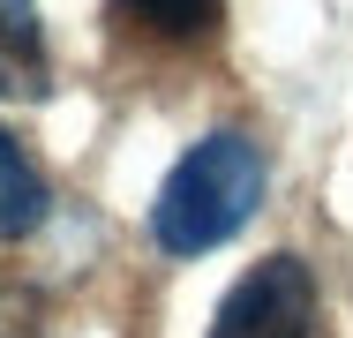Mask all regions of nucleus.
Listing matches in <instances>:
<instances>
[{"mask_svg":"<svg viewBox=\"0 0 353 338\" xmlns=\"http://www.w3.org/2000/svg\"><path fill=\"white\" fill-rule=\"evenodd\" d=\"M263 181H271V166H263V150H256L248 135H233V128L203 135V143L165 173V188L150 203V241H158L165 256H203L218 241H233V233L256 218Z\"/></svg>","mask_w":353,"mask_h":338,"instance_id":"nucleus-1","label":"nucleus"},{"mask_svg":"<svg viewBox=\"0 0 353 338\" xmlns=\"http://www.w3.org/2000/svg\"><path fill=\"white\" fill-rule=\"evenodd\" d=\"M211 338H323V301H316V270L301 256H263L248 264L211 316Z\"/></svg>","mask_w":353,"mask_h":338,"instance_id":"nucleus-2","label":"nucleus"},{"mask_svg":"<svg viewBox=\"0 0 353 338\" xmlns=\"http://www.w3.org/2000/svg\"><path fill=\"white\" fill-rule=\"evenodd\" d=\"M53 68H46V30H38V0H0V98H46Z\"/></svg>","mask_w":353,"mask_h":338,"instance_id":"nucleus-3","label":"nucleus"},{"mask_svg":"<svg viewBox=\"0 0 353 338\" xmlns=\"http://www.w3.org/2000/svg\"><path fill=\"white\" fill-rule=\"evenodd\" d=\"M46 173L30 166V150L15 143V135L0 128V241H23V233H38L46 226Z\"/></svg>","mask_w":353,"mask_h":338,"instance_id":"nucleus-4","label":"nucleus"},{"mask_svg":"<svg viewBox=\"0 0 353 338\" xmlns=\"http://www.w3.org/2000/svg\"><path fill=\"white\" fill-rule=\"evenodd\" d=\"M121 15H136L143 30H158V38H203L218 15V0H113Z\"/></svg>","mask_w":353,"mask_h":338,"instance_id":"nucleus-5","label":"nucleus"}]
</instances>
